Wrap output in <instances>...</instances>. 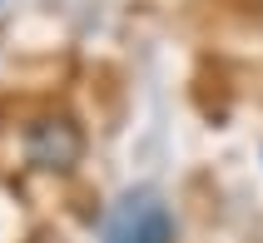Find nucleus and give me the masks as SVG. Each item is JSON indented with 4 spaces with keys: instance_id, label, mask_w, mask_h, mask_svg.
Masks as SVG:
<instances>
[{
    "instance_id": "2",
    "label": "nucleus",
    "mask_w": 263,
    "mask_h": 243,
    "mask_svg": "<svg viewBox=\"0 0 263 243\" xmlns=\"http://www.w3.org/2000/svg\"><path fill=\"white\" fill-rule=\"evenodd\" d=\"M85 154V134L70 115H45L25 129V159L35 169H74Z\"/></svg>"
},
{
    "instance_id": "1",
    "label": "nucleus",
    "mask_w": 263,
    "mask_h": 243,
    "mask_svg": "<svg viewBox=\"0 0 263 243\" xmlns=\"http://www.w3.org/2000/svg\"><path fill=\"white\" fill-rule=\"evenodd\" d=\"M100 243H174V214L154 194H124L104 218Z\"/></svg>"
}]
</instances>
